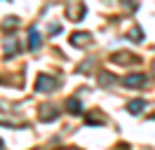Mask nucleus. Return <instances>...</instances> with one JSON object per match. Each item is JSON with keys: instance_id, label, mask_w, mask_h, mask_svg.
Segmentation results:
<instances>
[{"instance_id": "obj_12", "label": "nucleus", "mask_w": 155, "mask_h": 150, "mask_svg": "<svg viewBox=\"0 0 155 150\" xmlns=\"http://www.w3.org/2000/svg\"><path fill=\"white\" fill-rule=\"evenodd\" d=\"M129 40H132V42H141V40H143V33H141V28H139V26L129 33Z\"/></svg>"}, {"instance_id": "obj_11", "label": "nucleus", "mask_w": 155, "mask_h": 150, "mask_svg": "<svg viewBox=\"0 0 155 150\" xmlns=\"http://www.w3.org/2000/svg\"><path fill=\"white\" fill-rule=\"evenodd\" d=\"M17 24H19V19H17V17H7L5 21H2V31L7 33V31H12V28H17Z\"/></svg>"}, {"instance_id": "obj_5", "label": "nucleus", "mask_w": 155, "mask_h": 150, "mask_svg": "<svg viewBox=\"0 0 155 150\" xmlns=\"http://www.w3.org/2000/svg\"><path fill=\"white\" fill-rule=\"evenodd\" d=\"M71 45L73 47H89L92 45V35L89 33H73L71 35Z\"/></svg>"}, {"instance_id": "obj_15", "label": "nucleus", "mask_w": 155, "mask_h": 150, "mask_svg": "<svg viewBox=\"0 0 155 150\" xmlns=\"http://www.w3.org/2000/svg\"><path fill=\"white\" fill-rule=\"evenodd\" d=\"M49 33H52V35H57V33H61V26H52V28H49Z\"/></svg>"}, {"instance_id": "obj_16", "label": "nucleus", "mask_w": 155, "mask_h": 150, "mask_svg": "<svg viewBox=\"0 0 155 150\" xmlns=\"http://www.w3.org/2000/svg\"><path fill=\"white\" fill-rule=\"evenodd\" d=\"M0 150H5V143H2V139H0Z\"/></svg>"}, {"instance_id": "obj_4", "label": "nucleus", "mask_w": 155, "mask_h": 150, "mask_svg": "<svg viewBox=\"0 0 155 150\" xmlns=\"http://www.w3.org/2000/svg\"><path fill=\"white\" fill-rule=\"evenodd\" d=\"M110 61H113V64H120V66H127V64H136L139 59L132 56L129 52H115V54L110 56Z\"/></svg>"}, {"instance_id": "obj_18", "label": "nucleus", "mask_w": 155, "mask_h": 150, "mask_svg": "<svg viewBox=\"0 0 155 150\" xmlns=\"http://www.w3.org/2000/svg\"><path fill=\"white\" fill-rule=\"evenodd\" d=\"M153 73H155V61H153Z\"/></svg>"}, {"instance_id": "obj_9", "label": "nucleus", "mask_w": 155, "mask_h": 150, "mask_svg": "<svg viewBox=\"0 0 155 150\" xmlns=\"http://www.w3.org/2000/svg\"><path fill=\"white\" fill-rule=\"evenodd\" d=\"M17 52H19V42H17V38H5V54L14 56Z\"/></svg>"}, {"instance_id": "obj_17", "label": "nucleus", "mask_w": 155, "mask_h": 150, "mask_svg": "<svg viewBox=\"0 0 155 150\" xmlns=\"http://www.w3.org/2000/svg\"><path fill=\"white\" fill-rule=\"evenodd\" d=\"M64 150H80V148H64Z\"/></svg>"}, {"instance_id": "obj_7", "label": "nucleus", "mask_w": 155, "mask_h": 150, "mask_svg": "<svg viewBox=\"0 0 155 150\" xmlns=\"http://www.w3.org/2000/svg\"><path fill=\"white\" fill-rule=\"evenodd\" d=\"M40 47V33H38V28L35 26H31L28 28V49L31 52H35Z\"/></svg>"}, {"instance_id": "obj_14", "label": "nucleus", "mask_w": 155, "mask_h": 150, "mask_svg": "<svg viewBox=\"0 0 155 150\" xmlns=\"http://www.w3.org/2000/svg\"><path fill=\"white\" fill-rule=\"evenodd\" d=\"M99 82H101V84H110V82H113V77H110V73H101V77H99Z\"/></svg>"}, {"instance_id": "obj_2", "label": "nucleus", "mask_w": 155, "mask_h": 150, "mask_svg": "<svg viewBox=\"0 0 155 150\" xmlns=\"http://www.w3.org/2000/svg\"><path fill=\"white\" fill-rule=\"evenodd\" d=\"M38 117H40V122H54L59 117V106H54V103H42L38 108Z\"/></svg>"}, {"instance_id": "obj_10", "label": "nucleus", "mask_w": 155, "mask_h": 150, "mask_svg": "<svg viewBox=\"0 0 155 150\" xmlns=\"http://www.w3.org/2000/svg\"><path fill=\"white\" fill-rule=\"evenodd\" d=\"M143 108H146V101H143V99H134V101L127 103V110L132 112V115H139Z\"/></svg>"}, {"instance_id": "obj_3", "label": "nucleus", "mask_w": 155, "mask_h": 150, "mask_svg": "<svg viewBox=\"0 0 155 150\" xmlns=\"http://www.w3.org/2000/svg\"><path fill=\"white\" fill-rule=\"evenodd\" d=\"M146 80H148V77H146L143 73H132L122 80V84H125V87H143Z\"/></svg>"}, {"instance_id": "obj_8", "label": "nucleus", "mask_w": 155, "mask_h": 150, "mask_svg": "<svg viewBox=\"0 0 155 150\" xmlns=\"http://www.w3.org/2000/svg\"><path fill=\"white\" fill-rule=\"evenodd\" d=\"M66 110L71 112V115H82V103L78 101L75 96H71V99L66 101Z\"/></svg>"}, {"instance_id": "obj_6", "label": "nucleus", "mask_w": 155, "mask_h": 150, "mask_svg": "<svg viewBox=\"0 0 155 150\" xmlns=\"http://www.w3.org/2000/svg\"><path fill=\"white\" fill-rule=\"evenodd\" d=\"M68 19H73V21H82V17H85V5H80V7H75V2H71L66 9Z\"/></svg>"}, {"instance_id": "obj_1", "label": "nucleus", "mask_w": 155, "mask_h": 150, "mask_svg": "<svg viewBox=\"0 0 155 150\" xmlns=\"http://www.w3.org/2000/svg\"><path fill=\"white\" fill-rule=\"evenodd\" d=\"M59 87V80L57 77H52V75H38V80H35V89H38L40 94H45V92H52V89H57Z\"/></svg>"}, {"instance_id": "obj_13", "label": "nucleus", "mask_w": 155, "mask_h": 150, "mask_svg": "<svg viewBox=\"0 0 155 150\" xmlns=\"http://www.w3.org/2000/svg\"><path fill=\"white\" fill-rule=\"evenodd\" d=\"M106 117H101V115H87V124H104Z\"/></svg>"}]
</instances>
